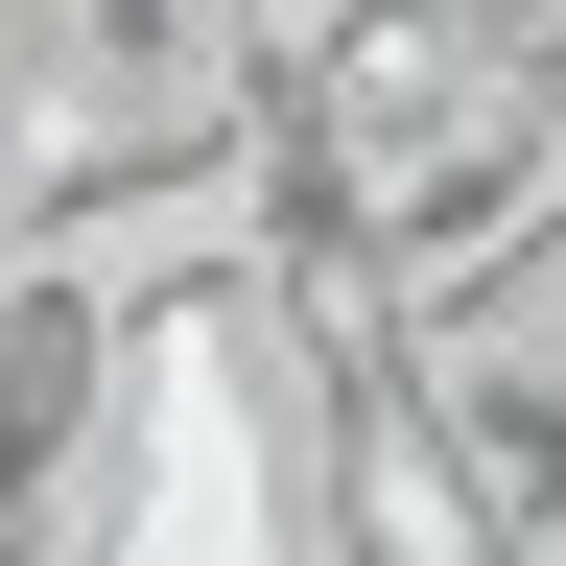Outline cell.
<instances>
[{"label": "cell", "instance_id": "6da1fadb", "mask_svg": "<svg viewBox=\"0 0 566 566\" xmlns=\"http://www.w3.org/2000/svg\"><path fill=\"white\" fill-rule=\"evenodd\" d=\"M307 543H331V566H543L520 472H495L449 401H424V354H401V331H378V354H331V424H307Z\"/></svg>", "mask_w": 566, "mask_h": 566}]
</instances>
